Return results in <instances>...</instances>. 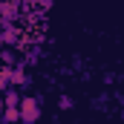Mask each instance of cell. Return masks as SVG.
Instances as JSON below:
<instances>
[{
    "mask_svg": "<svg viewBox=\"0 0 124 124\" xmlns=\"http://www.w3.org/2000/svg\"><path fill=\"white\" fill-rule=\"evenodd\" d=\"M17 116H20V118H23L26 124H35V121H38V116H40V104H38L35 98H26Z\"/></svg>",
    "mask_w": 124,
    "mask_h": 124,
    "instance_id": "cell-1",
    "label": "cell"
},
{
    "mask_svg": "<svg viewBox=\"0 0 124 124\" xmlns=\"http://www.w3.org/2000/svg\"><path fill=\"white\" fill-rule=\"evenodd\" d=\"M3 101H6V107H17V104H20V98H17L15 90H9V93L3 95Z\"/></svg>",
    "mask_w": 124,
    "mask_h": 124,
    "instance_id": "cell-2",
    "label": "cell"
},
{
    "mask_svg": "<svg viewBox=\"0 0 124 124\" xmlns=\"http://www.w3.org/2000/svg\"><path fill=\"white\" fill-rule=\"evenodd\" d=\"M3 40H6V38H3V35H0V43H3Z\"/></svg>",
    "mask_w": 124,
    "mask_h": 124,
    "instance_id": "cell-3",
    "label": "cell"
},
{
    "mask_svg": "<svg viewBox=\"0 0 124 124\" xmlns=\"http://www.w3.org/2000/svg\"><path fill=\"white\" fill-rule=\"evenodd\" d=\"M0 110H3V104H0Z\"/></svg>",
    "mask_w": 124,
    "mask_h": 124,
    "instance_id": "cell-4",
    "label": "cell"
}]
</instances>
